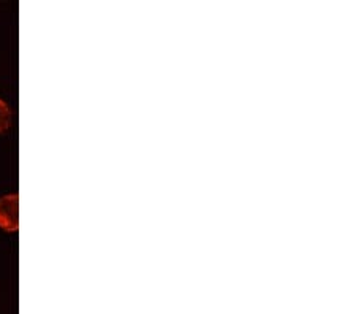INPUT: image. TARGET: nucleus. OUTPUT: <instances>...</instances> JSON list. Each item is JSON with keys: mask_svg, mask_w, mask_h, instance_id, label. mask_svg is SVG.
<instances>
[{"mask_svg": "<svg viewBox=\"0 0 356 314\" xmlns=\"http://www.w3.org/2000/svg\"><path fill=\"white\" fill-rule=\"evenodd\" d=\"M0 228L7 232H16L19 228L18 194H8L0 198Z\"/></svg>", "mask_w": 356, "mask_h": 314, "instance_id": "obj_1", "label": "nucleus"}, {"mask_svg": "<svg viewBox=\"0 0 356 314\" xmlns=\"http://www.w3.org/2000/svg\"><path fill=\"white\" fill-rule=\"evenodd\" d=\"M11 124V110L3 100H0V132H5Z\"/></svg>", "mask_w": 356, "mask_h": 314, "instance_id": "obj_2", "label": "nucleus"}]
</instances>
